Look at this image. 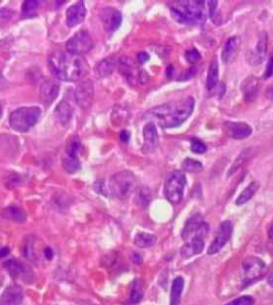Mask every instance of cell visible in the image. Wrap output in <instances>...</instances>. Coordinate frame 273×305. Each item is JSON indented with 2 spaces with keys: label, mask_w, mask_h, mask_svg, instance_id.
<instances>
[{
  "label": "cell",
  "mask_w": 273,
  "mask_h": 305,
  "mask_svg": "<svg viewBox=\"0 0 273 305\" xmlns=\"http://www.w3.org/2000/svg\"><path fill=\"white\" fill-rule=\"evenodd\" d=\"M209 226L206 222L202 225L200 231L192 238H190L188 242L183 244L181 250V254L183 258H190L197 254L203 252L204 249V238L208 234Z\"/></svg>",
  "instance_id": "cell-9"
},
{
  "label": "cell",
  "mask_w": 273,
  "mask_h": 305,
  "mask_svg": "<svg viewBox=\"0 0 273 305\" xmlns=\"http://www.w3.org/2000/svg\"><path fill=\"white\" fill-rule=\"evenodd\" d=\"M133 260L135 262H136V264H141V262H142V257L138 253H135L134 256H133Z\"/></svg>",
  "instance_id": "cell-51"
},
{
  "label": "cell",
  "mask_w": 273,
  "mask_h": 305,
  "mask_svg": "<svg viewBox=\"0 0 273 305\" xmlns=\"http://www.w3.org/2000/svg\"><path fill=\"white\" fill-rule=\"evenodd\" d=\"M44 254H45V257L48 259H51L52 256H53V253H52V250L50 248H46L45 251H44Z\"/></svg>",
  "instance_id": "cell-49"
},
{
  "label": "cell",
  "mask_w": 273,
  "mask_h": 305,
  "mask_svg": "<svg viewBox=\"0 0 273 305\" xmlns=\"http://www.w3.org/2000/svg\"><path fill=\"white\" fill-rule=\"evenodd\" d=\"M204 223L205 221L202 214L200 213L194 214L193 217H191L187 221L185 226H183L182 232V238L183 240H189L190 238H192L195 234H197Z\"/></svg>",
  "instance_id": "cell-20"
},
{
  "label": "cell",
  "mask_w": 273,
  "mask_h": 305,
  "mask_svg": "<svg viewBox=\"0 0 273 305\" xmlns=\"http://www.w3.org/2000/svg\"><path fill=\"white\" fill-rule=\"evenodd\" d=\"M219 79V63L217 57H213L210 61L208 71H207V79H206V89L207 91L211 92L218 86Z\"/></svg>",
  "instance_id": "cell-25"
},
{
  "label": "cell",
  "mask_w": 273,
  "mask_h": 305,
  "mask_svg": "<svg viewBox=\"0 0 273 305\" xmlns=\"http://www.w3.org/2000/svg\"><path fill=\"white\" fill-rule=\"evenodd\" d=\"M115 68V60L114 58H106L102 61H99L96 65H95V74L98 78H104V77L109 76L112 71H114Z\"/></svg>",
  "instance_id": "cell-26"
},
{
  "label": "cell",
  "mask_w": 273,
  "mask_h": 305,
  "mask_svg": "<svg viewBox=\"0 0 273 305\" xmlns=\"http://www.w3.org/2000/svg\"><path fill=\"white\" fill-rule=\"evenodd\" d=\"M118 70L130 86L145 85L150 79L146 70L128 57H122L118 60Z\"/></svg>",
  "instance_id": "cell-6"
},
{
  "label": "cell",
  "mask_w": 273,
  "mask_h": 305,
  "mask_svg": "<svg viewBox=\"0 0 273 305\" xmlns=\"http://www.w3.org/2000/svg\"><path fill=\"white\" fill-rule=\"evenodd\" d=\"M204 1H180L170 8L173 19L185 25H197L206 21Z\"/></svg>",
  "instance_id": "cell-3"
},
{
  "label": "cell",
  "mask_w": 273,
  "mask_h": 305,
  "mask_svg": "<svg viewBox=\"0 0 273 305\" xmlns=\"http://www.w3.org/2000/svg\"><path fill=\"white\" fill-rule=\"evenodd\" d=\"M93 40L90 33L87 30H80L67 42L65 48L72 55L82 56L90 51L93 48Z\"/></svg>",
  "instance_id": "cell-8"
},
{
  "label": "cell",
  "mask_w": 273,
  "mask_h": 305,
  "mask_svg": "<svg viewBox=\"0 0 273 305\" xmlns=\"http://www.w3.org/2000/svg\"><path fill=\"white\" fill-rule=\"evenodd\" d=\"M267 47H268V34L266 31H263L259 35V39L256 45V52L252 53V56H248L249 61L252 64H259L263 61V59L267 52Z\"/></svg>",
  "instance_id": "cell-22"
},
{
  "label": "cell",
  "mask_w": 273,
  "mask_h": 305,
  "mask_svg": "<svg viewBox=\"0 0 273 305\" xmlns=\"http://www.w3.org/2000/svg\"><path fill=\"white\" fill-rule=\"evenodd\" d=\"M194 105V98L189 96L154 107L153 109L145 113L144 117L145 118H150L158 123L159 126L162 128L179 127L192 115Z\"/></svg>",
  "instance_id": "cell-1"
},
{
  "label": "cell",
  "mask_w": 273,
  "mask_h": 305,
  "mask_svg": "<svg viewBox=\"0 0 273 305\" xmlns=\"http://www.w3.org/2000/svg\"><path fill=\"white\" fill-rule=\"evenodd\" d=\"M218 89H219V97H222L224 93H225V85L223 82L219 83L218 85Z\"/></svg>",
  "instance_id": "cell-48"
},
{
  "label": "cell",
  "mask_w": 273,
  "mask_h": 305,
  "mask_svg": "<svg viewBox=\"0 0 273 305\" xmlns=\"http://www.w3.org/2000/svg\"><path fill=\"white\" fill-rule=\"evenodd\" d=\"M255 300L251 296H242L235 299V300L228 302L225 305H254Z\"/></svg>",
  "instance_id": "cell-38"
},
{
  "label": "cell",
  "mask_w": 273,
  "mask_h": 305,
  "mask_svg": "<svg viewBox=\"0 0 273 305\" xmlns=\"http://www.w3.org/2000/svg\"><path fill=\"white\" fill-rule=\"evenodd\" d=\"M258 188H259V184L257 182H252L245 190L242 191L240 195L237 197L236 205L241 206L243 204H246V203L250 201L254 196V194L257 192Z\"/></svg>",
  "instance_id": "cell-30"
},
{
  "label": "cell",
  "mask_w": 273,
  "mask_h": 305,
  "mask_svg": "<svg viewBox=\"0 0 273 305\" xmlns=\"http://www.w3.org/2000/svg\"><path fill=\"white\" fill-rule=\"evenodd\" d=\"M8 86H9L8 80L4 78L2 73H1V71H0V90H3V89L7 88Z\"/></svg>",
  "instance_id": "cell-46"
},
{
  "label": "cell",
  "mask_w": 273,
  "mask_h": 305,
  "mask_svg": "<svg viewBox=\"0 0 273 305\" xmlns=\"http://www.w3.org/2000/svg\"><path fill=\"white\" fill-rule=\"evenodd\" d=\"M62 166L69 174H74V173L80 170L81 164L77 155H69L64 153L62 156Z\"/></svg>",
  "instance_id": "cell-29"
},
{
  "label": "cell",
  "mask_w": 273,
  "mask_h": 305,
  "mask_svg": "<svg viewBox=\"0 0 273 305\" xmlns=\"http://www.w3.org/2000/svg\"><path fill=\"white\" fill-rule=\"evenodd\" d=\"M187 184L186 175L181 171L171 172L164 184V195L172 204H179L182 200Z\"/></svg>",
  "instance_id": "cell-7"
},
{
  "label": "cell",
  "mask_w": 273,
  "mask_h": 305,
  "mask_svg": "<svg viewBox=\"0 0 273 305\" xmlns=\"http://www.w3.org/2000/svg\"><path fill=\"white\" fill-rule=\"evenodd\" d=\"M185 56H186L187 61L191 64L197 63L201 59V53L199 52L198 49H195V48H191V49L187 50L185 53Z\"/></svg>",
  "instance_id": "cell-39"
},
{
  "label": "cell",
  "mask_w": 273,
  "mask_h": 305,
  "mask_svg": "<svg viewBox=\"0 0 273 305\" xmlns=\"http://www.w3.org/2000/svg\"><path fill=\"white\" fill-rule=\"evenodd\" d=\"M59 90H60V87L53 80L48 79L42 83V86H41V98H42L45 106H49L53 103V100L58 96Z\"/></svg>",
  "instance_id": "cell-19"
},
{
  "label": "cell",
  "mask_w": 273,
  "mask_h": 305,
  "mask_svg": "<svg viewBox=\"0 0 273 305\" xmlns=\"http://www.w3.org/2000/svg\"><path fill=\"white\" fill-rule=\"evenodd\" d=\"M120 139H121L122 142L127 143L129 141V139H130V134L128 133L127 130H123L122 133H121V135H120Z\"/></svg>",
  "instance_id": "cell-45"
},
{
  "label": "cell",
  "mask_w": 273,
  "mask_h": 305,
  "mask_svg": "<svg viewBox=\"0 0 273 305\" xmlns=\"http://www.w3.org/2000/svg\"><path fill=\"white\" fill-rule=\"evenodd\" d=\"M143 139L144 142L141 148L143 154L148 155L155 152L159 142V137L155 124L150 122L145 125L143 128Z\"/></svg>",
  "instance_id": "cell-14"
},
{
  "label": "cell",
  "mask_w": 273,
  "mask_h": 305,
  "mask_svg": "<svg viewBox=\"0 0 273 305\" xmlns=\"http://www.w3.org/2000/svg\"><path fill=\"white\" fill-rule=\"evenodd\" d=\"M182 167L183 171L190 172V173H199L201 171H203V164H202L200 161L194 160L192 158H186L182 161Z\"/></svg>",
  "instance_id": "cell-34"
},
{
  "label": "cell",
  "mask_w": 273,
  "mask_h": 305,
  "mask_svg": "<svg viewBox=\"0 0 273 305\" xmlns=\"http://www.w3.org/2000/svg\"><path fill=\"white\" fill-rule=\"evenodd\" d=\"M40 4L41 1H34V0H27V1H23L22 4V13L23 15L31 14L40 7Z\"/></svg>",
  "instance_id": "cell-35"
},
{
  "label": "cell",
  "mask_w": 273,
  "mask_h": 305,
  "mask_svg": "<svg viewBox=\"0 0 273 305\" xmlns=\"http://www.w3.org/2000/svg\"><path fill=\"white\" fill-rule=\"evenodd\" d=\"M86 7L82 1L77 2L67 10V25L69 28L76 27L80 23L84 22L86 17Z\"/></svg>",
  "instance_id": "cell-16"
},
{
  "label": "cell",
  "mask_w": 273,
  "mask_h": 305,
  "mask_svg": "<svg viewBox=\"0 0 273 305\" xmlns=\"http://www.w3.org/2000/svg\"><path fill=\"white\" fill-rule=\"evenodd\" d=\"M9 248H2L1 250H0V258H1V257H4V256H7L8 254H9Z\"/></svg>",
  "instance_id": "cell-52"
},
{
  "label": "cell",
  "mask_w": 273,
  "mask_h": 305,
  "mask_svg": "<svg viewBox=\"0 0 273 305\" xmlns=\"http://www.w3.org/2000/svg\"><path fill=\"white\" fill-rule=\"evenodd\" d=\"M47 62L51 74L63 81H79L89 71V65L84 57L68 51L55 50L50 53Z\"/></svg>",
  "instance_id": "cell-2"
},
{
  "label": "cell",
  "mask_w": 273,
  "mask_h": 305,
  "mask_svg": "<svg viewBox=\"0 0 273 305\" xmlns=\"http://www.w3.org/2000/svg\"><path fill=\"white\" fill-rule=\"evenodd\" d=\"M2 217L15 223H23L26 221V213L17 206H9L2 211Z\"/></svg>",
  "instance_id": "cell-27"
},
{
  "label": "cell",
  "mask_w": 273,
  "mask_h": 305,
  "mask_svg": "<svg viewBox=\"0 0 273 305\" xmlns=\"http://www.w3.org/2000/svg\"><path fill=\"white\" fill-rule=\"evenodd\" d=\"M23 299V289L17 285H11L4 289L0 297V305H21Z\"/></svg>",
  "instance_id": "cell-17"
},
{
  "label": "cell",
  "mask_w": 273,
  "mask_h": 305,
  "mask_svg": "<svg viewBox=\"0 0 273 305\" xmlns=\"http://www.w3.org/2000/svg\"><path fill=\"white\" fill-rule=\"evenodd\" d=\"M136 186L133 172L121 171L111 176L109 181L110 193L120 200H125L132 195Z\"/></svg>",
  "instance_id": "cell-5"
},
{
  "label": "cell",
  "mask_w": 273,
  "mask_h": 305,
  "mask_svg": "<svg viewBox=\"0 0 273 305\" xmlns=\"http://www.w3.org/2000/svg\"><path fill=\"white\" fill-rule=\"evenodd\" d=\"M231 233H233V224H231L230 221H224L219 226L215 239H213L208 250H207V253L209 255L218 253L228 243V241L230 239Z\"/></svg>",
  "instance_id": "cell-11"
},
{
  "label": "cell",
  "mask_w": 273,
  "mask_h": 305,
  "mask_svg": "<svg viewBox=\"0 0 273 305\" xmlns=\"http://www.w3.org/2000/svg\"><path fill=\"white\" fill-rule=\"evenodd\" d=\"M251 156H252V148L243 149L242 153L239 155L238 157H237V159L235 160V163L233 164V165H231V167H230L228 173V176L233 175L237 170L240 169V167L247 163L248 159L250 158Z\"/></svg>",
  "instance_id": "cell-33"
},
{
  "label": "cell",
  "mask_w": 273,
  "mask_h": 305,
  "mask_svg": "<svg viewBox=\"0 0 273 305\" xmlns=\"http://www.w3.org/2000/svg\"><path fill=\"white\" fill-rule=\"evenodd\" d=\"M190 148L194 154H204L207 151V146L205 145V143L202 142L201 140L193 138L190 143Z\"/></svg>",
  "instance_id": "cell-36"
},
{
  "label": "cell",
  "mask_w": 273,
  "mask_h": 305,
  "mask_svg": "<svg viewBox=\"0 0 273 305\" xmlns=\"http://www.w3.org/2000/svg\"><path fill=\"white\" fill-rule=\"evenodd\" d=\"M173 73H174L173 65H169L168 69H167V71H165V74H167L168 78H172V76H173Z\"/></svg>",
  "instance_id": "cell-50"
},
{
  "label": "cell",
  "mask_w": 273,
  "mask_h": 305,
  "mask_svg": "<svg viewBox=\"0 0 273 305\" xmlns=\"http://www.w3.org/2000/svg\"><path fill=\"white\" fill-rule=\"evenodd\" d=\"M266 97L270 100H273V86H270L269 88H267Z\"/></svg>",
  "instance_id": "cell-47"
},
{
  "label": "cell",
  "mask_w": 273,
  "mask_h": 305,
  "mask_svg": "<svg viewBox=\"0 0 273 305\" xmlns=\"http://www.w3.org/2000/svg\"><path fill=\"white\" fill-rule=\"evenodd\" d=\"M268 237H269V240L271 242H273V224L269 227V231H268Z\"/></svg>",
  "instance_id": "cell-53"
},
{
  "label": "cell",
  "mask_w": 273,
  "mask_h": 305,
  "mask_svg": "<svg viewBox=\"0 0 273 305\" xmlns=\"http://www.w3.org/2000/svg\"><path fill=\"white\" fill-rule=\"evenodd\" d=\"M3 267L13 279L26 280V278L29 277V271L26 266L17 259H9L4 261Z\"/></svg>",
  "instance_id": "cell-21"
},
{
  "label": "cell",
  "mask_w": 273,
  "mask_h": 305,
  "mask_svg": "<svg viewBox=\"0 0 273 305\" xmlns=\"http://www.w3.org/2000/svg\"><path fill=\"white\" fill-rule=\"evenodd\" d=\"M195 74H197V69H195V68H191V69H189L188 70H186L185 73H183V74L182 75L181 78H179V80H187V79H190V78H192V77H194Z\"/></svg>",
  "instance_id": "cell-42"
},
{
  "label": "cell",
  "mask_w": 273,
  "mask_h": 305,
  "mask_svg": "<svg viewBox=\"0 0 273 305\" xmlns=\"http://www.w3.org/2000/svg\"><path fill=\"white\" fill-rule=\"evenodd\" d=\"M207 4H208V8H209V16L210 19L213 23H217V8H218V1L217 0H209V1H207Z\"/></svg>",
  "instance_id": "cell-40"
},
{
  "label": "cell",
  "mask_w": 273,
  "mask_h": 305,
  "mask_svg": "<svg viewBox=\"0 0 273 305\" xmlns=\"http://www.w3.org/2000/svg\"><path fill=\"white\" fill-rule=\"evenodd\" d=\"M136 60H138V62L140 64H144L150 60V56H148V53H146L145 51H140L136 53Z\"/></svg>",
  "instance_id": "cell-44"
},
{
  "label": "cell",
  "mask_w": 273,
  "mask_h": 305,
  "mask_svg": "<svg viewBox=\"0 0 273 305\" xmlns=\"http://www.w3.org/2000/svg\"><path fill=\"white\" fill-rule=\"evenodd\" d=\"M75 99L82 109H90L94 100V87L91 80L78 83L75 90Z\"/></svg>",
  "instance_id": "cell-12"
},
{
  "label": "cell",
  "mask_w": 273,
  "mask_h": 305,
  "mask_svg": "<svg viewBox=\"0 0 273 305\" xmlns=\"http://www.w3.org/2000/svg\"><path fill=\"white\" fill-rule=\"evenodd\" d=\"M222 129L225 135L236 140L246 139L252 135V127L245 122H224Z\"/></svg>",
  "instance_id": "cell-13"
},
{
  "label": "cell",
  "mask_w": 273,
  "mask_h": 305,
  "mask_svg": "<svg viewBox=\"0 0 273 305\" xmlns=\"http://www.w3.org/2000/svg\"><path fill=\"white\" fill-rule=\"evenodd\" d=\"M152 202L151 190L147 187H142L139 189L138 193L136 195V204L140 208H147V206Z\"/></svg>",
  "instance_id": "cell-32"
},
{
  "label": "cell",
  "mask_w": 273,
  "mask_h": 305,
  "mask_svg": "<svg viewBox=\"0 0 273 305\" xmlns=\"http://www.w3.org/2000/svg\"><path fill=\"white\" fill-rule=\"evenodd\" d=\"M13 14H14V12L10 9H7V8L0 9V23L10 21L11 17L13 16Z\"/></svg>",
  "instance_id": "cell-41"
},
{
  "label": "cell",
  "mask_w": 273,
  "mask_h": 305,
  "mask_svg": "<svg viewBox=\"0 0 273 305\" xmlns=\"http://www.w3.org/2000/svg\"><path fill=\"white\" fill-rule=\"evenodd\" d=\"M40 117L41 109L39 107H22L11 112L9 123L11 128L14 130L26 133L39 122Z\"/></svg>",
  "instance_id": "cell-4"
},
{
  "label": "cell",
  "mask_w": 273,
  "mask_h": 305,
  "mask_svg": "<svg viewBox=\"0 0 273 305\" xmlns=\"http://www.w3.org/2000/svg\"><path fill=\"white\" fill-rule=\"evenodd\" d=\"M260 89V82L259 79L254 76L248 77L247 79L243 80L241 83V92L243 94L246 101H253L258 95Z\"/></svg>",
  "instance_id": "cell-18"
},
{
  "label": "cell",
  "mask_w": 273,
  "mask_h": 305,
  "mask_svg": "<svg viewBox=\"0 0 273 305\" xmlns=\"http://www.w3.org/2000/svg\"><path fill=\"white\" fill-rule=\"evenodd\" d=\"M242 268L245 271V283L249 284L258 280L266 270L265 262L255 256H249L242 261Z\"/></svg>",
  "instance_id": "cell-10"
},
{
  "label": "cell",
  "mask_w": 273,
  "mask_h": 305,
  "mask_svg": "<svg viewBox=\"0 0 273 305\" xmlns=\"http://www.w3.org/2000/svg\"><path fill=\"white\" fill-rule=\"evenodd\" d=\"M102 21L107 32H114L121 26L122 14L120 11L112 8H107L102 11Z\"/></svg>",
  "instance_id": "cell-15"
},
{
  "label": "cell",
  "mask_w": 273,
  "mask_h": 305,
  "mask_svg": "<svg viewBox=\"0 0 273 305\" xmlns=\"http://www.w3.org/2000/svg\"><path fill=\"white\" fill-rule=\"evenodd\" d=\"M142 298H143V289L140 284L135 283L134 288L132 290V295H130V300L133 303H139Z\"/></svg>",
  "instance_id": "cell-37"
},
{
  "label": "cell",
  "mask_w": 273,
  "mask_h": 305,
  "mask_svg": "<svg viewBox=\"0 0 273 305\" xmlns=\"http://www.w3.org/2000/svg\"><path fill=\"white\" fill-rule=\"evenodd\" d=\"M156 236L150 234V233H138L135 237V244L139 248H148L152 247L156 242Z\"/></svg>",
  "instance_id": "cell-31"
},
{
  "label": "cell",
  "mask_w": 273,
  "mask_h": 305,
  "mask_svg": "<svg viewBox=\"0 0 273 305\" xmlns=\"http://www.w3.org/2000/svg\"><path fill=\"white\" fill-rule=\"evenodd\" d=\"M73 113H74V109L72 108V106H70L68 101H65V100H62L61 103H59L55 110L56 118L58 119L59 123L63 125V126H65V125H67L70 119H72Z\"/></svg>",
  "instance_id": "cell-24"
},
{
  "label": "cell",
  "mask_w": 273,
  "mask_h": 305,
  "mask_svg": "<svg viewBox=\"0 0 273 305\" xmlns=\"http://www.w3.org/2000/svg\"><path fill=\"white\" fill-rule=\"evenodd\" d=\"M183 286H185V281H183L182 277H177L174 279L171 288L170 305H180Z\"/></svg>",
  "instance_id": "cell-28"
},
{
  "label": "cell",
  "mask_w": 273,
  "mask_h": 305,
  "mask_svg": "<svg viewBox=\"0 0 273 305\" xmlns=\"http://www.w3.org/2000/svg\"><path fill=\"white\" fill-rule=\"evenodd\" d=\"M238 47H239V39L237 37H231L227 41V43H225L223 50L221 52L222 61L225 64H228L234 61L237 56V51H238Z\"/></svg>",
  "instance_id": "cell-23"
},
{
  "label": "cell",
  "mask_w": 273,
  "mask_h": 305,
  "mask_svg": "<svg viewBox=\"0 0 273 305\" xmlns=\"http://www.w3.org/2000/svg\"><path fill=\"white\" fill-rule=\"evenodd\" d=\"M273 76V57L270 58L268 64H267V69L264 73V78H270Z\"/></svg>",
  "instance_id": "cell-43"
},
{
  "label": "cell",
  "mask_w": 273,
  "mask_h": 305,
  "mask_svg": "<svg viewBox=\"0 0 273 305\" xmlns=\"http://www.w3.org/2000/svg\"><path fill=\"white\" fill-rule=\"evenodd\" d=\"M268 283L270 286H273V276H271L269 279H268Z\"/></svg>",
  "instance_id": "cell-54"
}]
</instances>
